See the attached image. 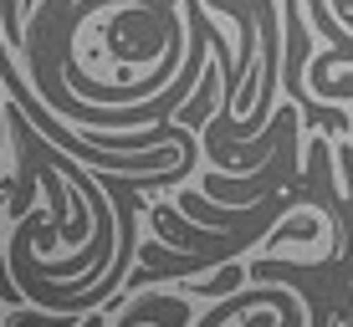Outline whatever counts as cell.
Returning a JSON list of instances; mask_svg holds the SVG:
<instances>
[{"label":"cell","instance_id":"1","mask_svg":"<svg viewBox=\"0 0 353 327\" xmlns=\"http://www.w3.org/2000/svg\"><path fill=\"white\" fill-rule=\"evenodd\" d=\"M139 322H164V327H185L190 322V307L179 297H149V302H139V307L128 312L118 327H139Z\"/></svg>","mask_w":353,"mask_h":327},{"label":"cell","instance_id":"2","mask_svg":"<svg viewBox=\"0 0 353 327\" xmlns=\"http://www.w3.org/2000/svg\"><path fill=\"white\" fill-rule=\"evenodd\" d=\"M230 286H241V261H225V271H215L200 292H205V297H225Z\"/></svg>","mask_w":353,"mask_h":327},{"label":"cell","instance_id":"3","mask_svg":"<svg viewBox=\"0 0 353 327\" xmlns=\"http://www.w3.org/2000/svg\"><path fill=\"white\" fill-rule=\"evenodd\" d=\"M312 92H318V98H353V72H348V77H327V82H318V87H312Z\"/></svg>","mask_w":353,"mask_h":327}]
</instances>
